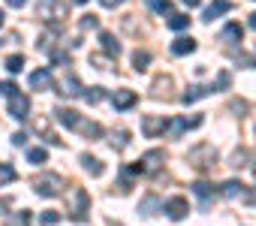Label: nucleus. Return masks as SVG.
<instances>
[{
    "label": "nucleus",
    "mask_w": 256,
    "mask_h": 226,
    "mask_svg": "<svg viewBox=\"0 0 256 226\" xmlns=\"http://www.w3.org/2000/svg\"><path fill=\"white\" fill-rule=\"evenodd\" d=\"M148 6H151L157 16H163V12H172V4H169V0H148Z\"/></svg>",
    "instance_id": "nucleus-33"
},
{
    "label": "nucleus",
    "mask_w": 256,
    "mask_h": 226,
    "mask_svg": "<svg viewBox=\"0 0 256 226\" xmlns=\"http://www.w3.org/2000/svg\"><path fill=\"white\" fill-rule=\"evenodd\" d=\"M76 4H88V0H76Z\"/></svg>",
    "instance_id": "nucleus-46"
},
{
    "label": "nucleus",
    "mask_w": 256,
    "mask_h": 226,
    "mask_svg": "<svg viewBox=\"0 0 256 226\" xmlns=\"http://www.w3.org/2000/svg\"><path fill=\"white\" fill-rule=\"evenodd\" d=\"M160 208H166V205H163V202H160V199H157L154 193H151V196H145V199H142V205H139V211H142L145 217H154V214H157Z\"/></svg>",
    "instance_id": "nucleus-22"
},
{
    "label": "nucleus",
    "mask_w": 256,
    "mask_h": 226,
    "mask_svg": "<svg viewBox=\"0 0 256 226\" xmlns=\"http://www.w3.org/2000/svg\"><path fill=\"white\" fill-rule=\"evenodd\" d=\"M64 178L60 175H54V172H42V175H36L34 178V190L40 193V196H46V199H54V196H60L64 193Z\"/></svg>",
    "instance_id": "nucleus-2"
},
{
    "label": "nucleus",
    "mask_w": 256,
    "mask_h": 226,
    "mask_svg": "<svg viewBox=\"0 0 256 226\" xmlns=\"http://www.w3.org/2000/svg\"><path fill=\"white\" fill-rule=\"evenodd\" d=\"M4 226H30V211H16L4 220Z\"/></svg>",
    "instance_id": "nucleus-26"
},
{
    "label": "nucleus",
    "mask_w": 256,
    "mask_h": 226,
    "mask_svg": "<svg viewBox=\"0 0 256 226\" xmlns=\"http://www.w3.org/2000/svg\"><path fill=\"white\" fill-rule=\"evenodd\" d=\"M199 4H202V0H184V6H190V10H193V6H199Z\"/></svg>",
    "instance_id": "nucleus-43"
},
{
    "label": "nucleus",
    "mask_w": 256,
    "mask_h": 226,
    "mask_svg": "<svg viewBox=\"0 0 256 226\" xmlns=\"http://www.w3.org/2000/svg\"><path fill=\"white\" fill-rule=\"evenodd\" d=\"M193 193H196V196L202 199V205L208 208V202L220 193V187H214V184H208V181H196V184H193Z\"/></svg>",
    "instance_id": "nucleus-15"
},
{
    "label": "nucleus",
    "mask_w": 256,
    "mask_h": 226,
    "mask_svg": "<svg viewBox=\"0 0 256 226\" xmlns=\"http://www.w3.org/2000/svg\"><path fill=\"white\" fill-rule=\"evenodd\" d=\"M78 163H82V169H84L88 175H94V178H100V175L106 172L102 160H96V157H90V154H82V157H78Z\"/></svg>",
    "instance_id": "nucleus-16"
},
{
    "label": "nucleus",
    "mask_w": 256,
    "mask_h": 226,
    "mask_svg": "<svg viewBox=\"0 0 256 226\" xmlns=\"http://www.w3.org/2000/svg\"><path fill=\"white\" fill-rule=\"evenodd\" d=\"M196 127H202V115H193V118H175L172 127H169V133L178 139V136H184L187 130H196Z\"/></svg>",
    "instance_id": "nucleus-9"
},
{
    "label": "nucleus",
    "mask_w": 256,
    "mask_h": 226,
    "mask_svg": "<svg viewBox=\"0 0 256 226\" xmlns=\"http://www.w3.org/2000/svg\"><path fill=\"white\" fill-rule=\"evenodd\" d=\"M0 94H4V96H16V94H18V88H16L12 82H0Z\"/></svg>",
    "instance_id": "nucleus-38"
},
{
    "label": "nucleus",
    "mask_w": 256,
    "mask_h": 226,
    "mask_svg": "<svg viewBox=\"0 0 256 226\" xmlns=\"http://www.w3.org/2000/svg\"><path fill=\"white\" fill-rule=\"evenodd\" d=\"M10 115H12L16 121H28V118H30V100H28L24 94L10 96Z\"/></svg>",
    "instance_id": "nucleus-7"
},
{
    "label": "nucleus",
    "mask_w": 256,
    "mask_h": 226,
    "mask_svg": "<svg viewBox=\"0 0 256 226\" xmlns=\"http://www.w3.org/2000/svg\"><path fill=\"white\" fill-rule=\"evenodd\" d=\"M0 28H4V10H0Z\"/></svg>",
    "instance_id": "nucleus-45"
},
{
    "label": "nucleus",
    "mask_w": 256,
    "mask_h": 226,
    "mask_svg": "<svg viewBox=\"0 0 256 226\" xmlns=\"http://www.w3.org/2000/svg\"><path fill=\"white\" fill-rule=\"evenodd\" d=\"M100 42H102V48H106V54H112V58H118L120 54V42L108 34V30H102L100 34Z\"/></svg>",
    "instance_id": "nucleus-23"
},
{
    "label": "nucleus",
    "mask_w": 256,
    "mask_h": 226,
    "mask_svg": "<svg viewBox=\"0 0 256 226\" xmlns=\"http://www.w3.org/2000/svg\"><path fill=\"white\" fill-rule=\"evenodd\" d=\"M100 4H102L106 10H118L120 4H126V0H100Z\"/></svg>",
    "instance_id": "nucleus-40"
},
{
    "label": "nucleus",
    "mask_w": 256,
    "mask_h": 226,
    "mask_svg": "<svg viewBox=\"0 0 256 226\" xmlns=\"http://www.w3.org/2000/svg\"><path fill=\"white\" fill-rule=\"evenodd\" d=\"M126 145H130V133H126V130H118V133L112 136V148H118V151H124Z\"/></svg>",
    "instance_id": "nucleus-30"
},
{
    "label": "nucleus",
    "mask_w": 256,
    "mask_h": 226,
    "mask_svg": "<svg viewBox=\"0 0 256 226\" xmlns=\"http://www.w3.org/2000/svg\"><path fill=\"white\" fill-rule=\"evenodd\" d=\"M187 211H190V205H187L184 196H172V199L166 202V214H169V220H184Z\"/></svg>",
    "instance_id": "nucleus-10"
},
{
    "label": "nucleus",
    "mask_w": 256,
    "mask_h": 226,
    "mask_svg": "<svg viewBox=\"0 0 256 226\" xmlns=\"http://www.w3.org/2000/svg\"><path fill=\"white\" fill-rule=\"evenodd\" d=\"M12 145H16V148H24V145H28V133H16V136H12Z\"/></svg>",
    "instance_id": "nucleus-39"
},
{
    "label": "nucleus",
    "mask_w": 256,
    "mask_h": 226,
    "mask_svg": "<svg viewBox=\"0 0 256 226\" xmlns=\"http://www.w3.org/2000/svg\"><path fill=\"white\" fill-rule=\"evenodd\" d=\"M208 94H217V88H214V84H196V88H187V94L181 96V102L190 106V102H196V100H202V96H208Z\"/></svg>",
    "instance_id": "nucleus-13"
},
{
    "label": "nucleus",
    "mask_w": 256,
    "mask_h": 226,
    "mask_svg": "<svg viewBox=\"0 0 256 226\" xmlns=\"http://www.w3.org/2000/svg\"><path fill=\"white\" fill-rule=\"evenodd\" d=\"M90 64H96L100 70H108V60H106V58H100V54H94V58H90Z\"/></svg>",
    "instance_id": "nucleus-41"
},
{
    "label": "nucleus",
    "mask_w": 256,
    "mask_h": 226,
    "mask_svg": "<svg viewBox=\"0 0 256 226\" xmlns=\"http://www.w3.org/2000/svg\"><path fill=\"white\" fill-rule=\"evenodd\" d=\"M187 160L199 169V172H205V169H211L214 166V160H217V151L211 148V145H196L190 154H187Z\"/></svg>",
    "instance_id": "nucleus-4"
},
{
    "label": "nucleus",
    "mask_w": 256,
    "mask_h": 226,
    "mask_svg": "<svg viewBox=\"0 0 256 226\" xmlns=\"http://www.w3.org/2000/svg\"><path fill=\"white\" fill-rule=\"evenodd\" d=\"M100 28V18L96 16H84L82 18V30H96Z\"/></svg>",
    "instance_id": "nucleus-36"
},
{
    "label": "nucleus",
    "mask_w": 256,
    "mask_h": 226,
    "mask_svg": "<svg viewBox=\"0 0 256 226\" xmlns=\"http://www.w3.org/2000/svg\"><path fill=\"white\" fill-rule=\"evenodd\" d=\"M193 52H196V40L193 36H181V40L172 42V54L175 58H184V54H193Z\"/></svg>",
    "instance_id": "nucleus-18"
},
{
    "label": "nucleus",
    "mask_w": 256,
    "mask_h": 226,
    "mask_svg": "<svg viewBox=\"0 0 256 226\" xmlns=\"http://www.w3.org/2000/svg\"><path fill=\"white\" fill-rule=\"evenodd\" d=\"M40 223L42 226H54V223H60V214L58 211H46V214H40Z\"/></svg>",
    "instance_id": "nucleus-35"
},
{
    "label": "nucleus",
    "mask_w": 256,
    "mask_h": 226,
    "mask_svg": "<svg viewBox=\"0 0 256 226\" xmlns=\"http://www.w3.org/2000/svg\"><path fill=\"white\" fill-rule=\"evenodd\" d=\"M36 12H40V18H42L46 24H52L54 30H58V24H60L64 18H70V6H66V0H40Z\"/></svg>",
    "instance_id": "nucleus-1"
},
{
    "label": "nucleus",
    "mask_w": 256,
    "mask_h": 226,
    "mask_svg": "<svg viewBox=\"0 0 256 226\" xmlns=\"http://www.w3.org/2000/svg\"><path fill=\"white\" fill-rule=\"evenodd\" d=\"M136 102H139L136 90H114V96H112V106H114L118 112H126V108H133Z\"/></svg>",
    "instance_id": "nucleus-11"
},
{
    "label": "nucleus",
    "mask_w": 256,
    "mask_h": 226,
    "mask_svg": "<svg viewBox=\"0 0 256 226\" xmlns=\"http://www.w3.org/2000/svg\"><path fill=\"white\" fill-rule=\"evenodd\" d=\"M6 4H10V6H16V10H22V6L28 4V0H6Z\"/></svg>",
    "instance_id": "nucleus-42"
},
{
    "label": "nucleus",
    "mask_w": 256,
    "mask_h": 226,
    "mask_svg": "<svg viewBox=\"0 0 256 226\" xmlns=\"http://www.w3.org/2000/svg\"><path fill=\"white\" fill-rule=\"evenodd\" d=\"M30 88H34V90H54L52 72H48V70H36V72L30 76Z\"/></svg>",
    "instance_id": "nucleus-12"
},
{
    "label": "nucleus",
    "mask_w": 256,
    "mask_h": 226,
    "mask_svg": "<svg viewBox=\"0 0 256 226\" xmlns=\"http://www.w3.org/2000/svg\"><path fill=\"white\" fill-rule=\"evenodd\" d=\"M6 70H10V72H22V70H24V54H12V58H6Z\"/></svg>",
    "instance_id": "nucleus-32"
},
{
    "label": "nucleus",
    "mask_w": 256,
    "mask_h": 226,
    "mask_svg": "<svg viewBox=\"0 0 256 226\" xmlns=\"http://www.w3.org/2000/svg\"><path fill=\"white\" fill-rule=\"evenodd\" d=\"M241 36H244V28H241V24H235V22H229V24L223 28V34H220V40H223V42H241Z\"/></svg>",
    "instance_id": "nucleus-20"
},
{
    "label": "nucleus",
    "mask_w": 256,
    "mask_h": 226,
    "mask_svg": "<svg viewBox=\"0 0 256 226\" xmlns=\"http://www.w3.org/2000/svg\"><path fill=\"white\" fill-rule=\"evenodd\" d=\"M169 28H172V30H187V28H190V18L181 16V12H172V16H169Z\"/></svg>",
    "instance_id": "nucleus-28"
},
{
    "label": "nucleus",
    "mask_w": 256,
    "mask_h": 226,
    "mask_svg": "<svg viewBox=\"0 0 256 226\" xmlns=\"http://www.w3.org/2000/svg\"><path fill=\"white\" fill-rule=\"evenodd\" d=\"M250 28H253V30H256V12H253V16H250Z\"/></svg>",
    "instance_id": "nucleus-44"
},
{
    "label": "nucleus",
    "mask_w": 256,
    "mask_h": 226,
    "mask_svg": "<svg viewBox=\"0 0 256 226\" xmlns=\"http://www.w3.org/2000/svg\"><path fill=\"white\" fill-rule=\"evenodd\" d=\"M148 64H151V54H148V52H136V54H133V66H136L139 72H145Z\"/></svg>",
    "instance_id": "nucleus-31"
},
{
    "label": "nucleus",
    "mask_w": 256,
    "mask_h": 226,
    "mask_svg": "<svg viewBox=\"0 0 256 226\" xmlns=\"http://www.w3.org/2000/svg\"><path fill=\"white\" fill-rule=\"evenodd\" d=\"M226 12H232V4H229V0H214V4L205 10V22L211 24L214 18H220V16H226Z\"/></svg>",
    "instance_id": "nucleus-17"
},
{
    "label": "nucleus",
    "mask_w": 256,
    "mask_h": 226,
    "mask_svg": "<svg viewBox=\"0 0 256 226\" xmlns=\"http://www.w3.org/2000/svg\"><path fill=\"white\" fill-rule=\"evenodd\" d=\"M54 118H58V121H60V124L66 127V130H76V133H78L82 121H84V118L78 115L76 108H66V106H58V108H54Z\"/></svg>",
    "instance_id": "nucleus-6"
},
{
    "label": "nucleus",
    "mask_w": 256,
    "mask_h": 226,
    "mask_svg": "<svg viewBox=\"0 0 256 226\" xmlns=\"http://www.w3.org/2000/svg\"><path fill=\"white\" fill-rule=\"evenodd\" d=\"M220 196H223V199H241V196H247V190H244V184H241V181L229 178V181H223V184H220Z\"/></svg>",
    "instance_id": "nucleus-14"
},
{
    "label": "nucleus",
    "mask_w": 256,
    "mask_h": 226,
    "mask_svg": "<svg viewBox=\"0 0 256 226\" xmlns=\"http://www.w3.org/2000/svg\"><path fill=\"white\" fill-rule=\"evenodd\" d=\"M78 133H82V136H88V139L94 142V139H100V136H102V127H100L96 121H82Z\"/></svg>",
    "instance_id": "nucleus-25"
},
{
    "label": "nucleus",
    "mask_w": 256,
    "mask_h": 226,
    "mask_svg": "<svg viewBox=\"0 0 256 226\" xmlns=\"http://www.w3.org/2000/svg\"><path fill=\"white\" fill-rule=\"evenodd\" d=\"M88 211H90V196H88V190L76 187V190H72V208H70V220H76V223H84V220H88Z\"/></svg>",
    "instance_id": "nucleus-3"
},
{
    "label": "nucleus",
    "mask_w": 256,
    "mask_h": 226,
    "mask_svg": "<svg viewBox=\"0 0 256 226\" xmlns=\"http://www.w3.org/2000/svg\"><path fill=\"white\" fill-rule=\"evenodd\" d=\"M18 178V172L10 166V163H0V187H4V184H12Z\"/></svg>",
    "instance_id": "nucleus-27"
},
{
    "label": "nucleus",
    "mask_w": 256,
    "mask_h": 226,
    "mask_svg": "<svg viewBox=\"0 0 256 226\" xmlns=\"http://www.w3.org/2000/svg\"><path fill=\"white\" fill-rule=\"evenodd\" d=\"M229 82H232V78H229V72L223 70V72L217 76V82H214V88H217V90H226V88H229Z\"/></svg>",
    "instance_id": "nucleus-37"
},
{
    "label": "nucleus",
    "mask_w": 256,
    "mask_h": 226,
    "mask_svg": "<svg viewBox=\"0 0 256 226\" xmlns=\"http://www.w3.org/2000/svg\"><path fill=\"white\" fill-rule=\"evenodd\" d=\"M163 160H166V154H163V151H148V154L142 157V163H145V172H157V169L163 166Z\"/></svg>",
    "instance_id": "nucleus-21"
},
{
    "label": "nucleus",
    "mask_w": 256,
    "mask_h": 226,
    "mask_svg": "<svg viewBox=\"0 0 256 226\" xmlns=\"http://www.w3.org/2000/svg\"><path fill=\"white\" fill-rule=\"evenodd\" d=\"M169 121L166 118H157V115H145L142 118V133H145V139H160L163 133H169Z\"/></svg>",
    "instance_id": "nucleus-5"
},
{
    "label": "nucleus",
    "mask_w": 256,
    "mask_h": 226,
    "mask_svg": "<svg viewBox=\"0 0 256 226\" xmlns=\"http://www.w3.org/2000/svg\"><path fill=\"white\" fill-rule=\"evenodd\" d=\"M139 175H145V163H133V166H124L120 169V193H130V187H133V178H139Z\"/></svg>",
    "instance_id": "nucleus-8"
},
{
    "label": "nucleus",
    "mask_w": 256,
    "mask_h": 226,
    "mask_svg": "<svg viewBox=\"0 0 256 226\" xmlns=\"http://www.w3.org/2000/svg\"><path fill=\"white\" fill-rule=\"evenodd\" d=\"M84 100H88L90 106H96L100 100H106V90H102V88H90V90H84Z\"/></svg>",
    "instance_id": "nucleus-34"
},
{
    "label": "nucleus",
    "mask_w": 256,
    "mask_h": 226,
    "mask_svg": "<svg viewBox=\"0 0 256 226\" xmlns=\"http://www.w3.org/2000/svg\"><path fill=\"white\" fill-rule=\"evenodd\" d=\"M28 160L36 163V166H42V163H48V151H46V148H30V151H28Z\"/></svg>",
    "instance_id": "nucleus-29"
},
{
    "label": "nucleus",
    "mask_w": 256,
    "mask_h": 226,
    "mask_svg": "<svg viewBox=\"0 0 256 226\" xmlns=\"http://www.w3.org/2000/svg\"><path fill=\"white\" fill-rule=\"evenodd\" d=\"M84 90H88V88H82V82H78L72 72L64 78V90H60V94H66V96H84Z\"/></svg>",
    "instance_id": "nucleus-19"
},
{
    "label": "nucleus",
    "mask_w": 256,
    "mask_h": 226,
    "mask_svg": "<svg viewBox=\"0 0 256 226\" xmlns=\"http://www.w3.org/2000/svg\"><path fill=\"white\" fill-rule=\"evenodd\" d=\"M34 130L40 133V136H46V142H52V145H60V139L52 133V127H48V121L46 118H40V121H34Z\"/></svg>",
    "instance_id": "nucleus-24"
}]
</instances>
